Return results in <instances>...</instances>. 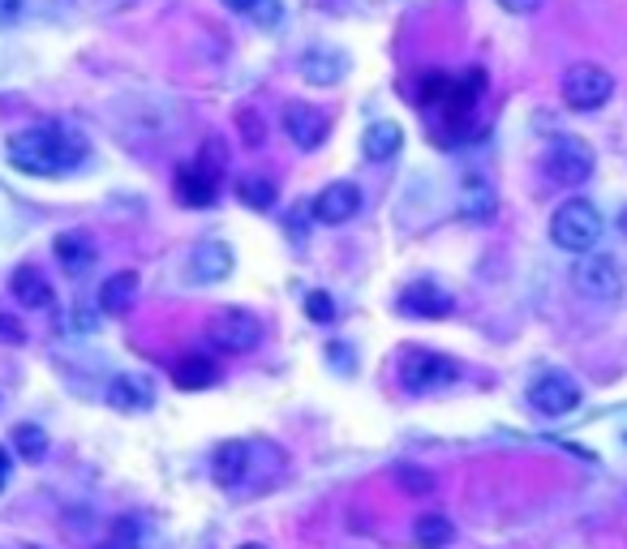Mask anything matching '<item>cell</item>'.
I'll list each match as a JSON object with an SVG mask.
<instances>
[{"mask_svg":"<svg viewBox=\"0 0 627 549\" xmlns=\"http://www.w3.org/2000/svg\"><path fill=\"white\" fill-rule=\"evenodd\" d=\"M87 159V138L73 125H39L9 138V163L26 176H60Z\"/></svg>","mask_w":627,"mask_h":549,"instance_id":"obj_1","label":"cell"},{"mask_svg":"<svg viewBox=\"0 0 627 549\" xmlns=\"http://www.w3.org/2000/svg\"><path fill=\"white\" fill-rule=\"evenodd\" d=\"M602 237V215L584 198H568L550 215V241L568 253H589Z\"/></svg>","mask_w":627,"mask_h":549,"instance_id":"obj_2","label":"cell"},{"mask_svg":"<svg viewBox=\"0 0 627 549\" xmlns=\"http://www.w3.org/2000/svg\"><path fill=\"white\" fill-rule=\"evenodd\" d=\"M460 378V365L443 352H430V348H409L404 361H400V382L404 391L413 396H430V391H443Z\"/></svg>","mask_w":627,"mask_h":549,"instance_id":"obj_3","label":"cell"},{"mask_svg":"<svg viewBox=\"0 0 627 549\" xmlns=\"http://www.w3.org/2000/svg\"><path fill=\"white\" fill-rule=\"evenodd\" d=\"M572 284L580 297L589 300H619L624 297V271L611 253H580V262L572 266Z\"/></svg>","mask_w":627,"mask_h":549,"instance_id":"obj_4","label":"cell"},{"mask_svg":"<svg viewBox=\"0 0 627 549\" xmlns=\"http://www.w3.org/2000/svg\"><path fill=\"white\" fill-rule=\"evenodd\" d=\"M611 95H615V78H611V69H602L593 60H580L563 73V103L572 112H597Z\"/></svg>","mask_w":627,"mask_h":549,"instance_id":"obj_5","label":"cell"},{"mask_svg":"<svg viewBox=\"0 0 627 549\" xmlns=\"http://www.w3.org/2000/svg\"><path fill=\"white\" fill-rule=\"evenodd\" d=\"M207 340L215 352L241 356V352H254L262 344V322L246 309H219L207 322Z\"/></svg>","mask_w":627,"mask_h":549,"instance_id":"obj_6","label":"cell"},{"mask_svg":"<svg viewBox=\"0 0 627 549\" xmlns=\"http://www.w3.org/2000/svg\"><path fill=\"white\" fill-rule=\"evenodd\" d=\"M542 168H546V176L555 185L575 190V185H584L593 176V150H589V142H580V138H555L546 147V155H542Z\"/></svg>","mask_w":627,"mask_h":549,"instance_id":"obj_7","label":"cell"},{"mask_svg":"<svg viewBox=\"0 0 627 549\" xmlns=\"http://www.w3.org/2000/svg\"><path fill=\"white\" fill-rule=\"evenodd\" d=\"M528 408L542 412V416H568V412H575V408H580V387H575V378L559 374V369L533 378V387H528Z\"/></svg>","mask_w":627,"mask_h":549,"instance_id":"obj_8","label":"cell"},{"mask_svg":"<svg viewBox=\"0 0 627 549\" xmlns=\"http://www.w3.org/2000/svg\"><path fill=\"white\" fill-rule=\"evenodd\" d=\"M284 134H288L301 150H318L322 142H327V134H331V121H327V112H322V107L293 100L288 107H284Z\"/></svg>","mask_w":627,"mask_h":549,"instance_id":"obj_9","label":"cell"},{"mask_svg":"<svg viewBox=\"0 0 627 549\" xmlns=\"http://www.w3.org/2000/svg\"><path fill=\"white\" fill-rule=\"evenodd\" d=\"M362 210V190L353 185V181H335V185H327L318 198H314V215L322 219V224H349L353 215Z\"/></svg>","mask_w":627,"mask_h":549,"instance_id":"obj_10","label":"cell"},{"mask_svg":"<svg viewBox=\"0 0 627 549\" xmlns=\"http://www.w3.org/2000/svg\"><path fill=\"white\" fill-rule=\"evenodd\" d=\"M452 309H456L452 293L438 288V284H430V279L409 284V288L400 293V313H409V318H447Z\"/></svg>","mask_w":627,"mask_h":549,"instance_id":"obj_11","label":"cell"},{"mask_svg":"<svg viewBox=\"0 0 627 549\" xmlns=\"http://www.w3.org/2000/svg\"><path fill=\"white\" fill-rule=\"evenodd\" d=\"M219 194V172H210L207 163H185V168H176V198L185 202V206H210Z\"/></svg>","mask_w":627,"mask_h":549,"instance_id":"obj_12","label":"cell"},{"mask_svg":"<svg viewBox=\"0 0 627 549\" xmlns=\"http://www.w3.org/2000/svg\"><path fill=\"white\" fill-rule=\"evenodd\" d=\"M190 275L198 279V284H219V279H228L232 275V250L224 245V241H203L194 258H190Z\"/></svg>","mask_w":627,"mask_h":549,"instance_id":"obj_13","label":"cell"},{"mask_svg":"<svg viewBox=\"0 0 627 549\" xmlns=\"http://www.w3.org/2000/svg\"><path fill=\"white\" fill-rule=\"evenodd\" d=\"M246 472H250V447H246V443H224V447L210 455V477H215V485L237 490Z\"/></svg>","mask_w":627,"mask_h":549,"instance_id":"obj_14","label":"cell"},{"mask_svg":"<svg viewBox=\"0 0 627 549\" xmlns=\"http://www.w3.org/2000/svg\"><path fill=\"white\" fill-rule=\"evenodd\" d=\"M301 78L310 82V87H335L344 73H349V60L340 56V52H331V48H314L301 56Z\"/></svg>","mask_w":627,"mask_h":549,"instance_id":"obj_15","label":"cell"},{"mask_svg":"<svg viewBox=\"0 0 627 549\" xmlns=\"http://www.w3.org/2000/svg\"><path fill=\"white\" fill-rule=\"evenodd\" d=\"M172 382L181 387V391H207L219 382V365L203 356V352H190V356H181L176 365H172Z\"/></svg>","mask_w":627,"mask_h":549,"instance_id":"obj_16","label":"cell"},{"mask_svg":"<svg viewBox=\"0 0 627 549\" xmlns=\"http://www.w3.org/2000/svg\"><path fill=\"white\" fill-rule=\"evenodd\" d=\"M404 147V129L396 125V121H374L366 129V138H362V150H366L369 163H387V159H396Z\"/></svg>","mask_w":627,"mask_h":549,"instance_id":"obj_17","label":"cell"},{"mask_svg":"<svg viewBox=\"0 0 627 549\" xmlns=\"http://www.w3.org/2000/svg\"><path fill=\"white\" fill-rule=\"evenodd\" d=\"M53 250H56V262H60L69 275H82V271L95 262V245H91L87 232H60L53 241Z\"/></svg>","mask_w":627,"mask_h":549,"instance_id":"obj_18","label":"cell"},{"mask_svg":"<svg viewBox=\"0 0 627 549\" xmlns=\"http://www.w3.org/2000/svg\"><path fill=\"white\" fill-rule=\"evenodd\" d=\"M134 297H138V275H134V271H116L112 279H104V288H100V309L112 313V318H121V313L134 309Z\"/></svg>","mask_w":627,"mask_h":549,"instance_id":"obj_19","label":"cell"},{"mask_svg":"<svg viewBox=\"0 0 627 549\" xmlns=\"http://www.w3.org/2000/svg\"><path fill=\"white\" fill-rule=\"evenodd\" d=\"M9 288H13V297L22 300L26 309H48L53 305V284L35 266H18L13 279H9Z\"/></svg>","mask_w":627,"mask_h":549,"instance_id":"obj_20","label":"cell"},{"mask_svg":"<svg viewBox=\"0 0 627 549\" xmlns=\"http://www.w3.org/2000/svg\"><path fill=\"white\" fill-rule=\"evenodd\" d=\"M107 400L116 403L121 412H142V408H151L156 403V391H151V382L147 378H116L112 387H107Z\"/></svg>","mask_w":627,"mask_h":549,"instance_id":"obj_21","label":"cell"},{"mask_svg":"<svg viewBox=\"0 0 627 549\" xmlns=\"http://www.w3.org/2000/svg\"><path fill=\"white\" fill-rule=\"evenodd\" d=\"M452 537H456V528H452L447 515H421L418 524H413V541L421 549H443Z\"/></svg>","mask_w":627,"mask_h":549,"instance_id":"obj_22","label":"cell"},{"mask_svg":"<svg viewBox=\"0 0 627 549\" xmlns=\"http://www.w3.org/2000/svg\"><path fill=\"white\" fill-rule=\"evenodd\" d=\"M460 206L469 219H490L494 215V190L481 181V176H469L465 181V194H460Z\"/></svg>","mask_w":627,"mask_h":549,"instance_id":"obj_23","label":"cell"},{"mask_svg":"<svg viewBox=\"0 0 627 549\" xmlns=\"http://www.w3.org/2000/svg\"><path fill=\"white\" fill-rule=\"evenodd\" d=\"M13 450H18L22 459L39 464V459L48 455V434H44L39 425H18V430H13Z\"/></svg>","mask_w":627,"mask_h":549,"instance_id":"obj_24","label":"cell"},{"mask_svg":"<svg viewBox=\"0 0 627 549\" xmlns=\"http://www.w3.org/2000/svg\"><path fill=\"white\" fill-rule=\"evenodd\" d=\"M237 198L246 202V206H254V210H271L275 185H271L266 176H241V181H237Z\"/></svg>","mask_w":627,"mask_h":549,"instance_id":"obj_25","label":"cell"},{"mask_svg":"<svg viewBox=\"0 0 627 549\" xmlns=\"http://www.w3.org/2000/svg\"><path fill=\"white\" fill-rule=\"evenodd\" d=\"M224 9L246 13V18H259L262 26H275V18H280V0H224Z\"/></svg>","mask_w":627,"mask_h":549,"instance_id":"obj_26","label":"cell"},{"mask_svg":"<svg viewBox=\"0 0 627 549\" xmlns=\"http://www.w3.org/2000/svg\"><path fill=\"white\" fill-rule=\"evenodd\" d=\"M237 129H241V142L250 150H259L262 142H266V129H262V116L254 112V107H241L237 112Z\"/></svg>","mask_w":627,"mask_h":549,"instance_id":"obj_27","label":"cell"},{"mask_svg":"<svg viewBox=\"0 0 627 549\" xmlns=\"http://www.w3.org/2000/svg\"><path fill=\"white\" fill-rule=\"evenodd\" d=\"M396 481L409 490V494H434V477L425 472V468H396Z\"/></svg>","mask_w":627,"mask_h":549,"instance_id":"obj_28","label":"cell"},{"mask_svg":"<svg viewBox=\"0 0 627 549\" xmlns=\"http://www.w3.org/2000/svg\"><path fill=\"white\" fill-rule=\"evenodd\" d=\"M306 318L318 322V327L335 322V300L327 297V293H306Z\"/></svg>","mask_w":627,"mask_h":549,"instance_id":"obj_29","label":"cell"},{"mask_svg":"<svg viewBox=\"0 0 627 549\" xmlns=\"http://www.w3.org/2000/svg\"><path fill=\"white\" fill-rule=\"evenodd\" d=\"M107 546L138 549V524H134V519H116V524H112V541H107Z\"/></svg>","mask_w":627,"mask_h":549,"instance_id":"obj_30","label":"cell"},{"mask_svg":"<svg viewBox=\"0 0 627 549\" xmlns=\"http://www.w3.org/2000/svg\"><path fill=\"white\" fill-rule=\"evenodd\" d=\"M0 344H9V348L26 344V327H22L13 313H0Z\"/></svg>","mask_w":627,"mask_h":549,"instance_id":"obj_31","label":"cell"},{"mask_svg":"<svg viewBox=\"0 0 627 549\" xmlns=\"http://www.w3.org/2000/svg\"><path fill=\"white\" fill-rule=\"evenodd\" d=\"M508 13H537L542 9V0H499Z\"/></svg>","mask_w":627,"mask_h":549,"instance_id":"obj_32","label":"cell"},{"mask_svg":"<svg viewBox=\"0 0 627 549\" xmlns=\"http://www.w3.org/2000/svg\"><path fill=\"white\" fill-rule=\"evenodd\" d=\"M18 13H22V0H0V26L18 22Z\"/></svg>","mask_w":627,"mask_h":549,"instance_id":"obj_33","label":"cell"},{"mask_svg":"<svg viewBox=\"0 0 627 549\" xmlns=\"http://www.w3.org/2000/svg\"><path fill=\"white\" fill-rule=\"evenodd\" d=\"M9 472H13V455L0 447V490H4V481H9Z\"/></svg>","mask_w":627,"mask_h":549,"instance_id":"obj_34","label":"cell"},{"mask_svg":"<svg viewBox=\"0 0 627 549\" xmlns=\"http://www.w3.org/2000/svg\"><path fill=\"white\" fill-rule=\"evenodd\" d=\"M619 228H624V237H627V206L619 210Z\"/></svg>","mask_w":627,"mask_h":549,"instance_id":"obj_35","label":"cell"},{"mask_svg":"<svg viewBox=\"0 0 627 549\" xmlns=\"http://www.w3.org/2000/svg\"><path fill=\"white\" fill-rule=\"evenodd\" d=\"M237 549H266V546H254V541H250V546H237Z\"/></svg>","mask_w":627,"mask_h":549,"instance_id":"obj_36","label":"cell"},{"mask_svg":"<svg viewBox=\"0 0 627 549\" xmlns=\"http://www.w3.org/2000/svg\"><path fill=\"white\" fill-rule=\"evenodd\" d=\"M104 549H116V546H104Z\"/></svg>","mask_w":627,"mask_h":549,"instance_id":"obj_37","label":"cell"}]
</instances>
